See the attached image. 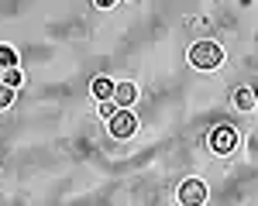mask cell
Returning <instances> with one entry per match:
<instances>
[{"instance_id":"6da1fadb","label":"cell","mask_w":258,"mask_h":206,"mask_svg":"<svg viewBox=\"0 0 258 206\" xmlns=\"http://www.w3.org/2000/svg\"><path fill=\"white\" fill-rule=\"evenodd\" d=\"M189 62L197 69H217L220 62H224V48H220L217 41H197L189 48Z\"/></svg>"},{"instance_id":"7a4b0ae2","label":"cell","mask_w":258,"mask_h":206,"mask_svg":"<svg viewBox=\"0 0 258 206\" xmlns=\"http://www.w3.org/2000/svg\"><path fill=\"white\" fill-rule=\"evenodd\" d=\"M135 131H138V121H135L131 110H117V114L110 117V134H114V138H131Z\"/></svg>"},{"instance_id":"3957f363","label":"cell","mask_w":258,"mask_h":206,"mask_svg":"<svg viewBox=\"0 0 258 206\" xmlns=\"http://www.w3.org/2000/svg\"><path fill=\"white\" fill-rule=\"evenodd\" d=\"M179 203L182 206H203L207 203V185L200 179H189V182L179 189Z\"/></svg>"},{"instance_id":"277c9868","label":"cell","mask_w":258,"mask_h":206,"mask_svg":"<svg viewBox=\"0 0 258 206\" xmlns=\"http://www.w3.org/2000/svg\"><path fill=\"white\" fill-rule=\"evenodd\" d=\"M234 144H238V131H234V127H227V124H224V127H217V131L210 134V148H214V151H220V155H227Z\"/></svg>"},{"instance_id":"5b68a950","label":"cell","mask_w":258,"mask_h":206,"mask_svg":"<svg viewBox=\"0 0 258 206\" xmlns=\"http://www.w3.org/2000/svg\"><path fill=\"white\" fill-rule=\"evenodd\" d=\"M114 100L124 103V107H127V103H135V100H138V89H135V82H117V86H114Z\"/></svg>"},{"instance_id":"8992f818","label":"cell","mask_w":258,"mask_h":206,"mask_svg":"<svg viewBox=\"0 0 258 206\" xmlns=\"http://www.w3.org/2000/svg\"><path fill=\"white\" fill-rule=\"evenodd\" d=\"M93 96H97L100 103H103V100H110V96H114V82H110V79H103V76H100V79H93Z\"/></svg>"},{"instance_id":"52a82bcc","label":"cell","mask_w":258,"mask_h":206,"mask_svg":"<svg viewBox=\"0 0 258 206\" xmlns=\"http://www.w3.org/2000/svg\"><path fill=\"white\" fill-rule=\"evenodd\" d=\"M231 100H234L238 110H255V93H251V89H234Z\"/></svg>"},{"instance_id":"ba28073f","label":"cell","mask_w":258,"mask_h":206,"mask_svg":"<svg viewBox=\"0 0 258 206\" xmlns=\"http://www.w3.org/2000/svg\"><path fill=\"white\" fill-rule=\"evenodd\" d=\"M14 62H18L14 48H11V45H0V65H4V69H14Z\"/></svg>"},{"instance_id":"9c48e42d","label":"cell","mask_w":258,"mask_h":206,"mask_svg":"<svg viewBox=\"0 0 258 206\" xmlns=\"http://www.w3.org/2000/svg\"><path fill=\"white\" fill-rule=\"evenodd\" d=\"M21 79H24V76H21V69H18V65L4 72V86H11V89H18V86H21Z\"/></svg>"},{"instance_id":"30bf717a","label":"cell","mask_w":258,"mask_h":206,"mask_svg":"<svg viewBox=\"0 0 258 206\" xmlns=\"http://www.w3.org/2000/svg\"><path fill=\"white\" fill-rule=\"evenodd\" d=\"M11 103H14V89H11V86H4V82H0V110H7V107H11Z\"/></svg>"},{"instance_id":"8fae6325","label":"cell","mask_w":258,"mask_h":206,"mask_svg":"<svg viewBox=\"0 0 258 206\" xmlns=\"http://www.w3.org/2000/svg\"><path fill=\"white\" fill-rule=\"evenodd\" d=\"M114 114H117V110H114V107H110V103H107V100L100 103V117H114Z\"/></svg>"},{"instance_id":"7c38bea8","label":"cell","mask_w":258,"mask_h":206,"mask_svg":"<svg viewBox=\"0 0 258 206\" xmlns=\"http://www.w3.org/2000/svg\"><path fill=\"white\" fill-rule=\"evenodd\" d=\"M110 4H114V0H97V7H110Z\"/></svg>"},{"instance_id":"4fadbf2b","label":"cell","mask_w":258,"mask_h":206,"mask_svg":"<svg viewBox=\"0 0 258 206\" xmlns=\"http://www.w3.org/2000/svg\"><path fill=\"white\" fill-rule=\"evenodd\" d=\"M0 82H4V72H0Z\"/></svg>"},{"instance_id":"5bb4252c","label":"cell","mask_w":258,"mask_h":206,"mask_svg":"<svg viewBox=\"0 0 258 206\" xmlns=\"http://www.w3.org/2000/svg\"><path fill=\"white\" fill-rule=\"evenodd\" d=\"M255 93H258V82H255Z\"/></svg>"}]
</instances>
